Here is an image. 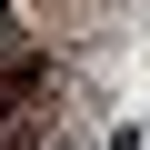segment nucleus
<instances>
[{"label": "nucleus", "mask_w": 150, "mask_h": 150, "mask_svg": "<svg viewBox=\"0 0 150 150\" xmlns=\"http://www.w3.org/2000/svg\"><path fill=\"white\" fill-rule=\"evenodd\" d=\"M0 40H10V10H0Z\"/></svg>", "instance_id": "1"}]
</instances>
